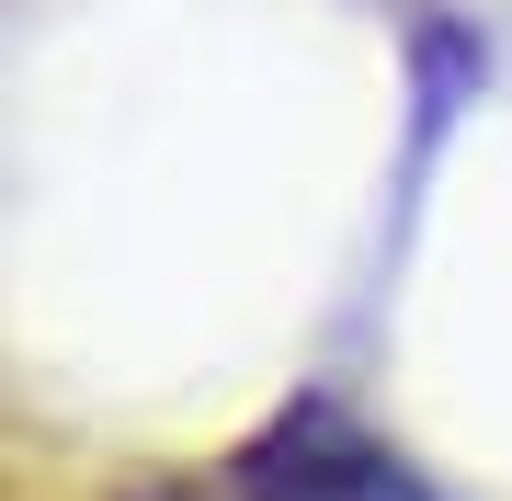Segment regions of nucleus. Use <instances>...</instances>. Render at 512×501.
<instances>
[{
    "mask_svg": "<svg viewBox=\"0 0 512 501\" xmlns=\"http://www.w3.org/2000/svg\"><path fill=\"white\" fill-rule=\"evenodd\" d=\"M239 501H410V479L365 445V422L330 399H296L251 456H239Z\"/></svg>",
    "mask_w": 512,
    "mask_h": 501,
    "instance_id": "f257e3e1",
    "label": "nucleus"
},
{
    "mask_svg": "<svg viewBox=\"0 0 512 501\" xmlns=\"http://www.w3.org/2000/svg\"><path fill=\"white\" fill-rule=\"evenodd\" d=\"M137 501H194V490H137Z\"/></svg>",
    "mask_w": 512,
    "mask_h": 501,
    "instance_id": "f03ea898",
    "label": "nucleus"
}]
</instances>
